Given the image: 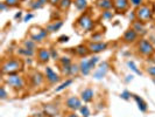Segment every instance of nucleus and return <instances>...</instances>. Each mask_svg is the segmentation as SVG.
I'll return each instance as SVG.
<instances>
[{
	"mask_svg": "<svg viewBox=\"0 0 155 117\" xmlns=\"http://www.w3.org/2000/svg\"><path fill=\"white\" fill-rule=\"evenodd\" d=\"M110 69V63L107 61H103L99 66V68H97V70L93 73V77L96 80H101L103 77L106 76L107 71Z\"/></svg>",
	"mask_w": 155,
	"mask_h": 117,
	"instance_id": "1a4fd4ad",
	"label": "nucleus"
},
{
	"mask_svg": "<svg viewBox=\"0 0 155 117\" xmlns=\"http://www.w3.org/2000/svg\"><path fill=\"white\" fill-rule=\"evenodd\" d=\"M96 6L101 11H109L113 8V1L112 0H97Z\"/></svg>",
	"mask_w": 155,
	"mask_h": 117,
	"instance_id": "a211bd4d",
	"label": "nucleus"
},
{
	"mask_svg": "<svg viewBox=\"0 0 155 117\" xmlns=\"http://www.w3.org/2000/svg\"><path fill=\"white\" fill-rule=\"evenodd\" d=\"M127 66H128V67L131 68V70H133L135 74H138V75H142V73L138 69V67L135 66V63L133 62V61H127Z\"/></svg>",
	"mask_w": 155,
	"mask_h": 117,
	"instance_id": "c85d7f7f",
	"label": "nucleus"
},
{
	"mask_svg": "<svg viewBox=\"0 0 155 117\" xmlns=\"http://www.w3.org/2000/svg\"><path fill=\"white\" fill-rule=\"evenodd\" d=\"M47 2H49V0H33L29 5V8L31 11H36V9L43 7Z\"/></svg>",
	"mask_w": 155,
	"mask_h": 117,
	"instance_id": "5701e85b",
	"label": "nucleus"
},
{
	"mask_svg": "<svg viewBox=\"0 0 155 117\" xmlns=\"http://www.w3.org/2000/svg\"><path fill=\"white\" fill-rule=\"evenodd\" d=\"M90 60V63H91V67L92 68H96V64L99 62V56L98 55H93L91 59H89Z\"/></svg>",
	"mask_w": 155,
	"mask_h": 117,
	"instance_id": "c9c22d12",
	"label": "nucleus"
},
{
	"mask_svg": "<svg viewBox=\"0 0 155 117\" xmlns=\"http://www.w3.org/2000/svg\"><path fill=\"white\" fill-rule=\"evenodd\" d=\"M60 1H61V0H49V4H50L51 6H58Z\"/></svg>",
	"mask_w": 155,
	"mask_h": 117,
	"instance_id": "37998d69",
	"label": "nucleus"
},
{
	"mask_svg": "<svg viewBox=\"0 0 155 117\" xmlns=\"http://www.w3.org/2000/svg\"><path fill=\"white\" fill-rule=\"evenodd\" d=\"M29 80H31V83L33 87H40L43 84V82L46 80V75H43L40 71H33L31 74Z\"/></svg>",
	"mask_w": 155,
	"mask_h": 117,
	"instance_id": "9d476101",
	"label": "nucleus"
},
{
	"mask_svg": "<svg viewBox=\"0 0 155 117\" xmlns=\"http://www.w3.org/2000/svg\"><path fill=\"white\" fill-rule=\"evenodd\" d=\"M4 2L7 5L8 7H15L19 5V0H5Z\"/></svg>",
	"mask_w": 155,
	"mask_h": 117,
	"instance_id": "e433bc0d",
	"label": "nucleus"
},
{
	"mask_svg": "<svg viewBox=\"0 0 155 117\" xmlns=\"http://www.w3.org/2000/svg\"><path fill=\"white\" fill-rule=\"evenodd\" d=\"M36 56H38V60H39L40 63H47L51 59L50 50L47 49V48H39L38 52H36Z\"/></svg>",
	"mask_w": 155,
	"mask_h": 117,
	"instance_id": "f8f14e48",
	"label": "nucleus"
},
{
	"mask_svg": "<svg viewBox=\"0 0 155 117\" xmlns=\"http://www.w3.org/2000/svg\"><path fill=\"white\" fill-rule=\"evenodd\" d=\"M131 96H133V95L130 93L128 90H125V91H123V93L120 94V97H121L123 100H125V101H128V100L131 98Z\"/></svg>",
	"mask_w": 155,
	"mask_h": 117,
	"instance_id": "4c0bfd02",
	"label": "nucleus"
},
{
	"mask_svg": "<svg viewBox=\"0 0 155 117\" xmlns=\"http://www.w3.org/2000/svg\"><path fill=\"white\" fill-rule=\"evenodd\" d=\"M23 69V61L18 57H12L8 60H4L1 64V74L2 75H11L16 74Z\"/></svg>",
	"mask_w": 155,
	"mask_h": 117,
	"instance_id": "f257e3e1",
	"label": "nucleus"
},
{
	"mask_svg": "<svg viewBox=\"0 0 155 117\" xmlns=\"http://www.w3.org/2000/svg\"><path fill=\"white\" fill-rule=\"evenodd\" d=\"M152 81H153V83H154V84H155V77L152 78Z\"/></svg>",
	"mask_w": 155,
	"mask_h": 117,
	"instance_id": "09e8293b",
	"label": "nucleus"
},
{
	"mask_svg": "<svg viewBox=\"0 0 155 117\" xmlns=\"http://www.w3.org/2000/svg\"><path fill=\"white\" fill-rule=\"evenodd\" d=\"M18 54L21 55V56H25V57H31V56H34L35 55V50H31V49H27V48H25V47H19L18 48Z\"/></svg>",
	"mask_w": 155,
	"mask_h": 117,
	"instance_id": "b1692460",
	"label": "nucleus"
},
{
	"mask_svg": "<svg viewBox=\"0 0 155 117\" xmlns=\"http://www.w3.org/2000/svg\"><path fill=\"white\" fill-rule=\"evenodd\" d=\"M65 117H78V115H76V112L75 111H72V112H70V114H68Z\"/></svg>",
	"mask_w": 155,
	"mask_h": 117,
	"instance_id": "a18cd8bd",
	"label": "nucleus"
},
{
	"mask_svg": "<svg viewBox=\"0 0 155 117\" xmlns=\"http://www.w3.org/2000/svg\"><path fill=\"white\" fill-rule=\"evenodd\" d=\"M69 40H70L69 35H61V36L57 39V41H58L60 43H64V42H68Z\"/></svg>",
	"mask_w": 155,
	"mask_h": 117,
	"instance_id": "a19ab883",
	"label": "nucleus"
},
{
	"mask_svg": "<svg viewBox=\"0 0 155 117\" xmlns=\"http://www.w3.org/2000/svg\"><path fill=\"white\" fill-rule=\"evenodd\" d=\"M78 64H79L81 74L84 75V76H87L93 69L92 67H91V63H90V60H89V59H82L81 62L78 63Z\"/></svg>",
	"mask_w": 155,
	"mask_h": 117,
	"instance_id": "dca6fc26",
	"label": "nucleus"
},
{
	"mask_svg": "<svg viewBox=\"0 0 155 117\" xmlns=\"http://www.w3.org/2000/svg\"><path fill=\"white\" fill-rule=\"evenodd\" d=\"M81 73V69H79V64H77V63H72L71 64V76H76V75H78Z\"/></svg>",
	"mask_w": 155,
	"mask_h": 117,
	"instance_id": "c756f323",
	"label": "nucleus"
},
{
	"mask_svg": "<svg viewBox=\"0 0 155 117\" xmlns=\"http://www.w3.org/2000/svg\"><path fill=\"white\" fill-rule=\"evenodd\" d=\"M75 53H76L78 56H81V57H85L86 55H89L90 50H89L87 46H85V45H78V46L75 48Z\"/></svg>",
	"mask_w": 155,
	"mask_h": 117,
	"instance_id": "4be33fe9",
	"label": "nucleus"
},
{
	"mask_svg": "<svg viewBox=\"0 0 155 117\" xmlns=\"http://www.w3.org/2000/svg\"><path fill=\"white\" fill-rule=\"evenodd\" d=\"M49 50H50V55H51V59L53 60H60V56H58V53L55 50L54 47H51V48H49Z\"/></svg>",
	"mask_w": 155,
	"mask_h": 117,
	"instance_id": "58836bf2",
	"label": "nucleus"
},
{
	"mask_svg": "<svg viewBox=\"0 0 155 117\" xmlns=\"http://www.w3.org/2000/svg\"><path fill=\"white\" fill-rule=\"evenodd\" d=\"M153 62H154V64H155V56L153 57Z\"/></svg>",
	"mask_w": 155,
	"mask_h": 117,
	"instance_id": "8fccbe9b",
	"label": "nucleus"
},
{
	"mask_svg": "<svg viewBox=\"0 0 155 117\" xmlns=\"http://www.w3.org/2000/svg\"><path fill=\"white\" fill-rule=\"evenodd\" d=\"M45 75H46V80L48 83H50V84H56V83H58L60 82V75L55 71L51 67H47L46 69H45Z\"/></svg>",
	"mask_w": 155,
	"mask_h": 117,
	"instance_id": "6e6552de",
	"label": "nucleus"
},
{
	"mask_svg": "<svg viewBox=\"0 0 155 117\" xmlns=\"http://www.w3.org/2000/svg\"><path fill=\"white\" fill-rule=\"evenodd\" d=\"M126 81H127V82H130V81H132L133 80V75H128V76H126Z\"/></svg>",
	"mask_w": 155,
	"mask_h": 117,
	"instance_id": "49530a36",
	"label": "nucleus"
},
{
	"mask_svg": "<svg viewBox=\"0 0 155 117\" xmlns=\"http://www.w3.org/2000/svg\"><path fill=\"white\" fill-rule=\"evenodd\" d=\"M8 97L7 95V91H6V87L5 86H1V88H0V100H6Z\"/></svg>",
	"mask_w": 155,
	"mask_h": 117,
	"instance_id": "473e14b6",
	"label": "nucleus"
},
{
	"mask_svg": "<svg viewBox=\"0 0 155 117\" xmlns=\"http://www.w3.org/2000/svg\"><path fill=\"white\" fill-rule=\"evenodd\" d=\"M107 47H109V45L106 42H104V41H98V42L91 41V42L87 43V48H89L90 53H92V54H99L101 52L106 50Z\"/></svg>",
	"mask_w": 155,
	"mask_h": 117,
	"instance_id": "423d86ee",
	"label": "nucleus"
},
{
	"mask_svg": "<svg viewBox=\"0 0 155 117\" xmlns=\"http://www.w3.org/2000/svg\"><path fill=\"white\" fill-rule=\"evenodd\" d=\"M63 23L64 22H63L62 20H56V21H53V22H50L49 25H47L46 29L48 31L49 34H50V33H56V32L60 31V29L62 28Z\"/></svg>",
	"mask_w": 155,
	"mask_h": 117,
	"instance_id": "f3484780",
	"label": "nucleus"
},
{
	"mask_svg": "<svg viewBox=\"0 0 155 117\" xmlns=\"http://www.w3.org/2000/svg\"><path fill=\"white\" fill-rule=\"evenodd\" d=\"M113 1V8L118 13H124L130 7V0H112Z\"/></svg>",
	"mask_w": 155,
	"mask_h": 117,
	"instance_id": "ddd939ff",
	"label": "nucleus"
},
{
	"mask_svg": "<svg viewBox=\"0 0 155 117\" xmlns=\"http://www.w3.org/2000/svg\"><path fill=\"white\" fill-rule=\"evenodd\" d=\"M138 38H139V34L134 31L133 28H128L124 33V35H123V41L126 42V43H132L134 41H137Z\"/></svg>",
	"mask_w": 155,
	"mask_h": 117,
	"instance_id": "4468645a",
	"label": "nucleus"
},
{
	"mask_svg": "<svg viewBox=\"0 0 155 117\" xmlns=\"http://www.w3.org/2000/svg\"><path fill=\"white\" fill-rule=\"evenodd\" d=\"M101 18H103L104 20H110V19H112V18H113V13L111 12V9H109V11H103V13H101Z\"/></svg>",
	"mask_w": 155,
	"mask_h": 117,
	"instance_id": "7c9ffc66",
	"label": "nucleus"
},
{
	"mask_svg": "<svg viewBox=\"0 0 155 117\" xmlns=\"http://www.w3.org/2000/svg\"><path fill=\"white\" fill-rule=\"evenodd\" d=\"M7 7H8V6L5 4V2H1V4H0V9H1V12H4V11H5ZM8 8H9V7H8Z\"/></svg>",
	"mask_w": 155,
	"mask_h": 117,
	"instance_id": "c03bdc74",
	"label": "nucleus"
},
{
	"mask_svg": "<svg viewBox=\"0 0 155 117\" xmlns=\"http://www.w3.org/2000/svg\"><path fill=\"white\" fill-rule=\"evenodd\" d=\"M5 83L11 87V88L15 89V90H21V89H23L25 84H26L25 78L21 75H19L18 73L7 75V77L5 78Z\"/></svg>",
	"mask_w": 155,
	"mask_h": 117,
	"instance_id": "7ed1b4c3",
	"label": "nucleus"
},
{
	"mask_svg": "<svg viewBox=\"0 0 155 117\" xmlns=\"http://www.w3.org/2000/svg\"><path fill=\"white\" fill-rule=\"evenodd\" d=\"M72 82H74V80H72V78H68V80H65L62 84H60V86L55 89V93H60V91L64 90V89H65V88H68L70 84H72Z\"/></svg>",
	"mask_w": 155,
	"mask_h": 117,
	"instance_id": "bb28decb",
	"label": "nucleus"
},
{
	"mask_svg": "<svg viewBox=\"0 0 155 117\" xmlns=\"http://www.w3.org/2000/svg\"><path fill=\"white\" fill-rule=\"evenodd\" d=\"M74 5L78 11H85L87 8V0H74Z\"/></svg>",
	"mask_w": 155,
	"mask_h": 117,
	"instance_id": "393cba45",
	"label": "nucleus"
},
{
	"mask_svg": "<svg viewBox=\"0 0 155 117\" xmlns=\"http://www.w3.org/2000/svg\"><path fill=\"white\" fill-rule=\"evenodd\" d=\"M21 45H22V47H25V48L31 49V50H35V52H36V49H39V48H38V42H35L34 40H31V39L22 40Z\"/></svg>",
	"mask_w": 155,
	"mask_h": 117,
	"instance_id": "412c9836",
	"label": "nucleus"
},
{
	"mask_svg": "<svg viewBox=\"0 0 155 117\" xmlns=\"http://www.w3.org/2000/svg\"><path fill=\"white\" fill-rule=\"evenodd\" d=\"M134 31L137 32L139 35H145L147 31H146V27H145V23L139 21V20H135V21H132V27Z\"/></svg>",
	"mask_w": 155,
	"mask_h": 117,
	"instance_id": "6ab92c4d",
	"label": "nucleus"
},
{
	"mask_svg": "<svg viewBox=\"0 0 155 117\" xmlns=\"http://www.w3.org/2000/svg\"><path fill=\"white\" fill-rule=\"evenodd\" d=\"M58 62H60V66H69V64H72V61H71V59H70L69 56H62V57H60Z\"/></svg>",
	"mask_w": 155,
	"mask_h": 117,
	"instance_id": "cd10ccee",
	"label": "nucleus"
},
{
	"mask_svg": "<svg viewBox=\"0 0 155 117\" xmlns=\"http://www.w3.org/2000/svg\"><path fill=\"white\" fill-rule=\"evenodd\" d=\"M72 4H74V0H61L58 4V7L62 11H68Z\"/></svg>",
	"mask_w": 155,
	"mask_h": 117,
	"instance_id": "a878e982",
	"label": "nucleus"
},
{
	"mask_svg": "<svg viewBox=\"0 0 155 117\" xmlns=\"http://www.w3.org/2000/svg\"><path fill=\"white\" fill-rule=\"evenodd\" d=\"M130 2H131V5H132L133 7L135 8H138L143 5V0H130Z\"/></svg>",
	"mask_w": 155,
	"mask_h": 117,
	"instance_id": "ea45409f",
	"label": "nucleus"
},
{
	"mask_svg": "<svg viewBox=\"0 0 155 117\" xmlns=\"http://www.w3.org/2000/svg\"><path fill=\"white\" fill-rule=\"evenodd\" d=\"M91 41H96V42L103 41V34L101 33H93L91 35Z\"/></svg>",
	"mask_w": 155,
	"mask_h": 117,
	"instance_id": "72a5a7b5",
	"label": "nucleus"
},
{
	"mask_svg": "<svg viewBox=\"0 0 155 117\" xmlns=\"http://www.w3.org/2000/svg\"><path fill=\"white\" fill-rule=\"evenodd\" d=\"M135 16H137V20H139L141 22H148L153 18V11L148 5H142L137 8Z\"/></svg>",
	"mask_w": 155,
	"mask_h": 117,
	"instance_id": "20e7f679",
	"label": "nucleus"
},
{
	"mask_svg": "<svg viewBox=\"0 0 155 117\" xmlns=\"http://www.w3.org/2000/svg\"><path fill=\"white\" fill-rule=\"evenodd\" d=\"M48 34H49V33H48V31H47L46 28L38 27L36 33H31V39L39 43V42H42V41H45V40L47 39Z\"/></svg>",
	"mask_w": 155,
	"mask_h": 117,
	"instance_id": "9b49d317",
	"label": "nucleus"
},
{
	"mask_svg": "<svg viewBox=\"0 0 155 117\" xmlns=\"http://www.w3.org/2000/svg\"><path fill=\"white\" fill-rule=\"evenodd\" d=\"M94 98V90H93L91 87H87L84 90H82L81 93V100L84 102V103H90L93 101Z\"/></svg>",
	"mask_w": 155,
	"mask_h": 117,
	"instance_id": "2eb2a0df",
	"label": "nucleus"
},
{
	"mask_svg": "<svg viewBox=\"0 0 155 117\" xmlns=\"http://www.w3.org/2000/svg\"><path fill=\"white\" fill-rule=\"evenodd\" d=\"M133 98L135 100L137 104H138V108H139V110L141 111V112H146V111H147L148 105H147V103L143 101L142 97H140V96H138V95H133Z\"/></svg>",
	"mask_w": 155,
	"mask_h": 117,
	"instance_id": "aec40b11",
	"label": "nucleus"
},
{
	"mask_svg": "<svg viewBox=\"0 0 155 117\" xmlns=\"http://www.w3.org/2000/svg\"><path fill=\"white\" fill-rule=\"evenodd\" d=\"M138 52L142 56H152L155 53V47L149 40L141 39L138 42Z\"/></svg>",
	"mask_w": 155,
	"mask_h": 117,
	"instance_id": "39448f33",
	"label": "nucleus"
},
{
	"mask_svg": "<svg viewBox=\"0 0 155 117\" xmlns=\"http://www.w3.org/2000/svg\"><path fill=\"white\" fill-rule=\"evenodd\" d=\"M20 16H21V12L16 13V14H15V19H18V18H20Z\"/></svg>",
	"mask_w": 155,
	"mask_h": 117,
	"instance_id": "de8ad7c7",
	"label": "nucleus"
},
{
	"mask_svg": "<svg viewBox=\"0 0 155 117\" xmlns=\"http://www.w3.org/2000/svg\"><path fill=\"white\" fill-rule=\"evenodd\" d=\"M81 111V115L83 117H89L90 116V110L87 108V105H82V108L79 109Z\"/></svg>",
	"mask_w": 155,
	"mask_h": 117,
	"instance_id": "2f4dec72",
	"label": "nucleus"
},
{
	"mask_svg": "<svg viewBox=\"0 0 155 117\" xmlns=\"http://www.w3.org/2000/svg\"><path fill=\"white\" fill-rule=\"evenodd\" d=\"M33 18H34V14H33V13H29V14H27V15L23 18V21L27 22V21H29L31 19H33Z\"/></svg>",
	"mask_w": 155,
	"mask_h": 117,
	"instance_id": "79ce46f5",
	"label": "nucleus"
},
{
	"mask_svg": "<svg viewBox=\"0 0 155 117\" xmlns=\"http://www.w3.org/2000/svg\"><path fill=\"white\" fill-rule=\"evenodd\" d=\"M76 26L79 27L84 33H87V32H91L94 28V21H93V19L91 18L90 14L84 13L76 20Z\"/></svg>",
	"mask_w": 155,
	"mask_h": 117,
	"instance_id": "f03ea898",
	"label": "nucleus"
},
{
	"mask_svg": "<svg viewBox=\"0 0 155 117\" xmlns=\"http://www.w3.org/2000/svg\"><path fill=\"white\" fill-rule=\"evenodd\" d=\"M146 73L148 75H150L152 77H155V64H152V66H148L146 68Z\"/></svg>",
	"mask_w": 155,
	"mask_h": 117,
	"instance_id": "f704fd0d",
	"label": "nucleus"
},
{
	"mask_svg": "<svg viewBox=\"0 0 155 117\" xmlns=\"http://www.w3.org/2000/svg\"><path fill=\"white\" fill-rule=\"evenodd\" d=\"M82 100L77 96H70L69 98H67L65 101V107L71 111H78L82 108Z\"/></svg>",
	"mask_w": 155,
	"mask_h": 117,
	"instance_id": "0eeeda50",
	"label": "nucleus"
}]
</instances>
